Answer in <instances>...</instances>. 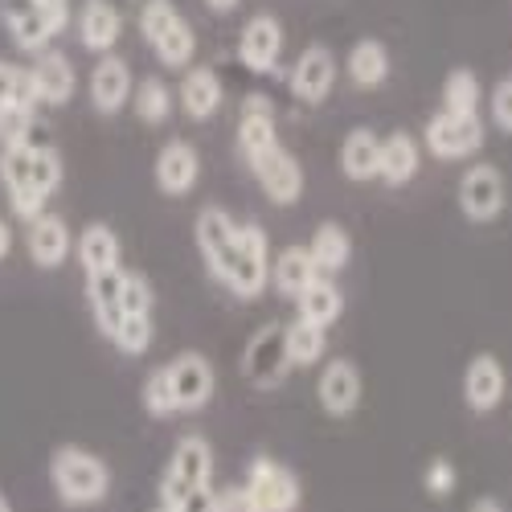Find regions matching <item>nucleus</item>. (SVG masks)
<instances>
[{
  "label": "nucleus",
  "instance_id": "nucleus-6",
  "mask_svg": "<svg viewBox=\"0 0 512 512\" xmlns=\"http://www.w3.org/2000/svg\"><path fill=\"white\" fill-rule=\"evenodd\" d=\"M426 148L439 160H463L484 148V123L480 115H459V111H439L426 123Z\"/></svg>",
  "mask_w": 512,
  "mask_h": 512
},
{
  "label": "nucleus",
  "instance_id": "nucleus-44",
  "mask_svg": "<svg viewBox=\"0 0 512 512\" xmlns=\"http://www.w3.org/2000/svg\"><path fill=\"white\" fill-rule=\"evenodd\" d=\"M13 250V230H9V222L0 218V259H5V254Z\"/></svg>",
  "mask_w": 512,
  "mask_h": 512
},
{
  "label": "nucleus",
  "instance_id": "nucleus-46",
  "mask_svg": "<svg viewBox=\"0 0 512 512\" xmlns=\"http://www.w3.org/2000/svg\"><path fill=\"white\" fill-rule=\"evenodd\" d=\"M472 512H504L496 500H480V504H472Z\"/></svg>",
  "mask_w": 512,
  "mask_h": 512
},
{
  "label": "nucleus",
  "instance_id": "nucleus-29",
  "mask_svg": "<svg viewBox=\"0 0 512 512\" xmlns=\"http://www.w3.org/2000/svg\"><path fill=\"white\" fill-rule=\"evenodd\" d=\"M78 263H82V271H87V275L119 267V238H115V230L111 226H87V230H82V238H78Z\"/></svg>",
  "mask_w": 512,
  "mask_h": 512
},
{
  "label": "nucleus",
  "instance_id": "nucleus-17",
  "mask_svg": "<svg viewBox=\"0 0 512 512\" xmlns=\"http://www.w3.org/2000/svg\"><path fill=\"white\" fill-rule=\"evenodd\" d=\"M279 136H275V115H271V103L263 95H250L242 103V119H238V148L246 160H259L267 148H275Z\"/></svg>",
  "mask_w": 512,
  "mask_h": 512
},
{
  "label": "nucleus",
  "instance_id": "nucleus-5",
  "mask_svg": "<svg viewBox=\"0 0 512 512\" xmlns=\"http://www.w3.org/2000/svg\"><path fill=\"white\" fill-rule=\"evenodd\" d=\"M287 369H291V361H287V345H283V324H263L242 349L246 381L259 390H271L287 377Z\"/></svg>",
  "mask_w": 512,
  "mask_h": 512
},
{
  "label": "nucleus",
  "instance_id": "nucleus-13",
  "mask_svg": "<svg viewBox=\"0 0 512 512\" xmlns=\"http://www.w3.org/2000/svg\"><path fill=\"white\" fill-rule=\"evenodd\" d=\"M332 82H336V58H332V50H328V46H308V50L300 54V62H295V70H291V91H295V99L308 103V107H316V103L328 99Z\"/></svg>",
  "mask_w": 512,
  "mask_h": 512
},
{
  "label": "nucleus",
  "instance_id": "nucleus-43",
  "mask_svg": "<svg viewBox=\"0 0 512 512\" xmlns=\"http://www.w3.org/2000/svg\"><path fill=\"white\" fill-rule=\"evenodd\" d=\"M13 82H17V66L0 62V115L13 111Z\"/></svg>",
  "mask_w": 512,
  "mask_h": 512
},
{
  "label": "nucleus",
  "instance_id": "nucleus-11",
  "mask_svg": "<svg viewBox=\"0 0 512 512\" xmlns=\"http://www.w3.org/2000/svg\"><path fill=\"white\" fill-rule=\"evenodd\" d=\"M508 390V373L492 353H476L463 369V402L476 414H492L504 402Z\"/></svg>",
  "mask_w": 512,
  "mask_h": 512
},
{
  "label": "nucleus",
  "instance_id": "nucleus-3",
  "mask_svg": "<svg viewBox=\"0 0 512 512\" xmlns=\"http://www.w3.org/2000/svg\"><path fill=\"white\" fill-rule=\"evenodd\" d=\"M209 476H213V451H209V443L201 435H185L173 447V459H168L164 476H160V504L164 508L181 504L193 488L209 484Z\"/></svg>",
  "mask_w": 512,
  "mask_h": 512
},
{
  "label": "nucleus",
  "instance_id": "nucleus-41",
  "mask_svg": "<svg viewBox=\"0 0 512 512\" xmlns=\"http://www.w3.org/2000/svg\"><path fill=\"white\" fill-rule=\"evenodd\" d=\"M492 119L500 132H512V78H500L492 91Z\"/></svg>",
  "mask_w": 512,
  "mask_h": 512
},
{
  "label": "nucleus",
  "instance_id": "nucleus-40",
  "mask_svg": "<svg viewBox=\"0 0 512 512\" xmlns=\"http://www.w3.org/2000/svg\"><path fill=\"white\" fill-rule=\"evenodd\" d=\"M213 512H259V508H254L246 484H234V488L213 492Z\"/></svg>",
  "mask_w": 512,
  "mask_h": 512
},
{
  "label": "nucleus",
  "instance_id": "nucleus-45",
  "mask_svg": "<svg viewBox=\"0 0 512 512\" xmlns=\"http://www.w3.org/2000/svg\"><path fill=\"white\" fill-rule=\"evenodd\" d=\"M205 5H209L213 13H234V9H238V0H205Z\"/></svg>",
  "mask_w": 512,
  "mask_h": 512
},
{
  "label": "nucleus",
  "instance_id": "nucleus-30",
  "mask_svg": "<svg viewBox=\"0 0 512 512\" xmlns=\"http://www.w3.org/2000/svg\"><path fill=\"white\" fill-rule=\"evenodd\" d=\"M386 74H390V54H386V46H381V41H373V37L357 41L353 54H349V78L357 82V87L373 91V87H381V82H386Z\"/></svg>",
  "mask_w": 512,
  "mask_h": 512
},
{
  "label": "nucleus",
  "instance_id": "nucleus-25",
  "mask_svg": "<svg viewBox=\"0 0 512 512\" xmlns=\"http://www.w3.org/2000/svg\"><path fill=\"white\" fill-rule=\"evenodd\" d=\"M316 275H320V267L312 263L308 246H287L275 259V267H271V283H275L279 295H287V300H295V295H300Z\"/></svg>",
  "mask_w": 512,
  "mask_h": 512
},
{
  "label": "nucleus",
  "instance_id": "nucleus-32",
  "mask_svg": "<svg viewBox=\"0 0 512 512\" xmlns=\"http://www.w3.org/2000/svg\"><path fill=\"white\" fill-rule=\"evenodd\" d=\"M480 107V82L472 70H451L443 82V111H459V115H472Z\"/></svg>",
  "mask_w": 512,
  "mask_h": 512
},
{
  "label": "nucleus",
  "instance_id": "nucleus-39",
  "mask_svg": "<svg viewBox=\"0 0 512 512\" xmlns=\"http://www.w3.org/2000/svg\"><path fill=\"white\" fill-rule=\"evenodd\" d=\"M422 484H426V492L447 496V492L455 488V467H451V459H431V463H426Z\"/></svg>",
  "mask_w": 512,
  "mask_h": 512
},
{
  "label": "nucleus",
  "instance_id": "nucleus-42",
  "mask_svg": "<svg viewBox=\"0 0 512 512\" xmlns=\"http://www.w3.org/2000/svg\"><path fill=\"white\" fill-rule=\"evenodd\" d=\"M168 512H213V488L209 484H201V488H193L181 504H173Z\"/></svg>",
  "mask_w": 512,
  "mask_h": 512
},
{
  "label": "nucleus",
  "instance_id": "nucleus-8",
  "mask_svg": "<svg viewBox=\"0 0 512 512\" xmlns=\"http://www.w3.org/2000/svg\"><path fill=\"white\" fill-rule=\"evenodd\" d=\"M234 238H238V226H234V218H230L226 209L205 205V209L197 213V246H201V259H205L209 275L218 279V283H222L226 271H230Z\"/></svg>",
  "mask_w": 512,
  "mask_h": 512
},
{
  "label": "nucleus",
  "instance_id": "nucleus-19",
  "mask_svg": "<svg viewBox=\"0 0 512 512\" xmlns=\"http://www.w3.org/2000/svg\"><path fill=\"white\" fill-rule=\"evenodd\" d=\"M91 99L103 115H115L127 99H132V70L123 58H103L91 74Z\"/></svg>",
  "mask_w": 512,
  "mask_h": 512
},
{
  "label": "nucleus",
  "instance_id": "nucleus-2",
  "mask_svg": "<svg viewBox=\"0 0 512 512\" xmlns=\"http://www.w3.org/2000/svg\"><path fill=\"white\" fill-rule=\"evenodd\" d=\"M238 300H254L263 295V287L271 283V242H267V230L263 226H238V238H234V259H230V271L222 279Z\"/></svg>",
  "mask_w": 512,
  "mask_h": 512
},
{
  "label": "nucleus",
  "instance_id": "nucleus-16",
  "mask_svg": "<svg viewBox=\"0 0 512 512\" xmlns=\"http://www.w3.org/2000/svg\"><path fill=\"white\" fill-rule=\"evenodd\" d=\"M29 259L37 263V267H46V271H54V267H62L66 263V254H70V230H66V222L62 218H54V213H37V218L29 222Z\"/></svg>",
  "mask_w": 512,
  "mask_h": 512
},
{
  "label": "nucleus",
  "instance_id": "nucleus-49",
  "mask_svg": "<svg viewBox=\"0 0 512 512\" xmlns=\"http://www.w3.org/2000/svg\"><path fill=\"white\" fill-rule=\"evenodd\" d=\"M156 512H168V508H164V504H160V508H156Z\"/></svg>",
  "mask_w": 512,
  "mask_h": 512
},
{
  "label": "nucleus",
  "instance_id": "nucleus-1",
  "mask_svg": "<svg viewBox=\"0 0 512 512\" xmlns=\"http://www.w3.org/2000/svg\"><path fill=\"white\" fill-rule=\"evenodd\" d=\"M50 480L58 488V496L74 508L82 504H99L111 492V472L107 463L82 447H58L50 459Z\"/></svg>",
  "mask_w": 512,
  "mask_h": 512
},
{
  "label": "nucleus",
  "instance_id": "nucleus-7",
  "mask_svg": "<svg viewBox=\"0 0 512 512\" xmlns=\"http://www.w3.org/2000/svg\"><path fill=\"white\" fill-rule=\"evenodd\" d=\"M459 209L467 222H492L504 209V177L496 164H472L459 177Z\"/></svg>",
  "mask_w": 512,
  "mask_h": 512
},
{
  "label": "nucleus",
  "instance_id": "nucleus-22",
  "mask_svg": "<svg viewBox=\"0 0 512 512\" xmlns=\"http://www.w3.org/2000/svg\"><path fill=\"white\" fill-rule=\"evenodd\" d=\"M29 74H33V87H37V103H54V107L70 103V95H74V66L62 54H41Z\"/></svg>",
  "mask_w": 512,
  "mask_h": 512
},
{
  "label": "nucleus",
  "instance_id": "nucleus-48",
  "mask_svg": "<svg viewBox=\"0 0 512 512\" xmlns=\"http://www.w3.org/2000/svg\"><path fill=\"white\" fill-rule=\"evenodd\" d=\"M0 512H13V504L5 500V492H0Z\"/></svg>",
  "mask_w": 512,
  "mask_h": 512
},
{
  "label": "nucleus",
  "instance_id": "nucleus-21",
  "mask_svg": "<svg viewBox=\"0 0 512 512\" xmlns=\"http://www.w3.org/2000/svg\"><path fill=\"white\" fill-rule=\"evenodd\" d=\"M414 173H418V144H414V136L394 132V136L381 140V152H377V177L398 189V185L414 181Z\"/></svg>",
  "mask_w": 512,
  "mask_h": 512
},
{
  "label": "nucleus",
  "instance_id": "nucleus-33",
  "mask_svg": "<svg viewBox=\"0 0 512 512\" xmlns=\"http://www.w3.org/2000/svg\"><path fill=\"white\" fill-rule=\"evenodd\" d=\"M136 115L144 123H164L173 115V91H168L160 78H144L136 87Z\"/></svg>",
  "mask_w": 512,
  "mask_h": 512
},
{
  "label": "nucleus",
  "instance_id": "nucleus-37",
  "mask_svg": "<svg viewBox=\"0 0 512 512\" xmlns=\"http://www.w3.org/2000/svg\"><path fill=\"white\" fill-rule=\"evenodd\" d=\"M119 308H123V316H152V287H148V279H144V275L123 271Z\"/></svg>",
  "mask_w": 512,
  "mask_h": 512
},
{
  "label": "nucleus",
  "instance_id": "nucleus-26",
  "mask_svg": "<svg viewBox=\"0 0 512 512\" xmlns=\"http://www.w3.org/2000/svg\"><path fill=\"white\" fill-rule=\"evenodd\" d=\"M181 107L193 119H209L213 111L222 107V82L209 66H197V70H189L181 78Z\"/></svg>",
  "mask_w": 512,
  "mask_h": 512
},
{
  "label": "nucleus",
  "instance_id": "nucleus-18",
  "mask_svg": "<svg viewBox=\"0 0 512 512\" xmlns=\"http://www.w3.org/2000/svg\"><path fill=\"white\" fill-rule=\"evenodd\" d=\"M119 287H123V271L111 267V271H95L87 275V300H91V312H95V324L99 332L111 340L119 320H123V308H119Z\"/></svg>",
  "mask_w": 512,
  "mask_h": 512
},
{
  "label": "nucleus",
  "instance_id": "nucleus-27",
  "mask_svg": "<svg viewBox=\"0 0 512 512\" xmlns=\"http://www.w3.org/2000/svg\"><path fill=\"white\" fill-rule=\"evenodd\" d=\"M283 345H287V361L291 365H316L324 357V349H328V328L295 316L291 324H283Z\"/></svg>",
  "mask_w": 512,
  "mask_h": 512
},
{
  "label": "nucleus",
  "instance_id": "nucleus-28",
  "mask_svg": "<svg viewBox=\"0 0 512 512\" xmlns=\"http://www.w3.org/2000/svg\"><path fill=\"white\" fill-rule=\"evenodd\" d=\"M308 254H312V263L320 267V275H332L340 267H349V254H353V242L345 234V226H336V222H324L312 242H308Z\"/></svg>",
  "mask_w": 512,
  "mask_h": 512
},
{
  "label": "nucleus",
  "instance_id": "nucleus-34",
  "mask_svg": "<svg viewBox=\"0 0 512 512\" xmlns=\"http://www.w3.org/2000/svg\"><path fill=\"white\" fill-rule=\"evenodd\" d=\"M29 181L41 197H50L62 185V156L50 144H33V164H29Z\"/></svg>",
  "mask_w": 512,
  "mask_h": 512
},
{
  "label": "nucleus",
  "instance_id": "nucleus-14",
  "mask_svg": "<svg viewBox=\"0 0 512 512\" xmlns=\"http://www.w3.org/2000/svg\"><path fill=\"white\" fill-rule=\"evenodd\" d=\"M279 50H283V29H279V21L267 17V13L250 17L246 29H242V37H238V58H242L254 74H267V70H275Z\"/></svg>",
  "mask_w": 512,
  "mask_h": 512
},
{
  "label": "nucleus",
  "instance_id": "nucleus-38",
  "mask_svg": "<svg viewBox=\"0 0 512 512\" xmlns=\"http://www.w3.org/2000/svg\"><path fill=\"white\" fill-rule=\"evenodd\" d=\"M177 17H181V13L168 5V0H144V9H140V29H144V37H148V46H152V41H156L168 25H173Z\"/></svg>",
  "mask_w": 512,
  "mask_h": 512
},
{
  "label": "nucleus",
  "instance_id": "nucleus-4",
  "mask_svg": "<svg viewBox=\"0 0 512 512\" xmlns=\"http://www.w3.org/2000/svg\"><path fill=\"white\" fill-rule=\"evenodd\" d=\"M246 492H250V500L259 512H295L300 508V496H304V488H300V480H295L291 467H283L267 455H259L250 463Z\"/></svg>",
  "mask_w": 512,
  "mask_h": 512
},
{
  "label": "nucleus",
  "instance_id": "nucleus-31",
  "mask_svg": "<svg viewBox=\"0 0 512 512\" xmlns=\"http://www.w3.org/2000/svg\"><path fill=\"white\" fill-rule=\"evenodd\" d=\"M152 50H156V58L164 62V66H189L193 62V50H197V37H193V29L185 25V17H177L173 25H168L156 41H152Z\"/></svg>",
  "mask_w": 512,
  "mask_h": 512
},
{
  "label": "nucleus",
  "instance_id": "nucleus-9",
  "mask_svg": "<svg viewBox=\"0 0 512 512\" xmlns=\"http://www.w3.org/2000/svg\"><path fill=\"white\" fill-rule=\"evenodd\" d=\"M250 168H254V177H259V185H263V193L275 201V205H295L300 201V193H304V168H300V160H295L287 148H267L259 160H250Z\"/></svg>",
  "mask_w": 512,
  "mask_h": 512
},
{
  "label": "nucleus",
  "instance_id": "nucleus-35",
  "mask_svg": "<svg viewBox=\"0 0 512 512\" xmlns=\"http://www.w3.org/2000/svg\"><path fill=\"white\" fill-rule=\"evenodd\" d=\"M111 340H115V349L127 353V357L148 353V345H152V316H123Z\"/></svg>",
  "mask_w": 512,
  "mask_h": 512
},
{
  "label": "nucleus",
  "instance_id": "nucleus-12",
  "mask_svg": "<svg viewBox=\"0 0 512 512\" xmlns=\"http://www.w3.org/2000/svg\"><path fill=\"white\" fill-rule=\"evenodd\" d=\"M316 398L324 406V414L332 418H349L361 406V369L353 361H328L320 373Z\"/></svg>",
  "mask_w": 512,
  "mask_h": 512
},
{
  "label": "nucleus",
  "instance_id": "nucleus-47",
  "mask_svg": "<svg viewBox=\"0 0 512 512\" xmlns=\"http://www.w3.org/2000/svg\"><path fill=\"white\" fill-rule=\"evenodd\" d=\"M41 5H46L50 13H58V17H66V0H41Z\"/></svg>",
  "mask_w": 512,
  "mask_h": 512
},
{
  "label": "nucleus",
  "instance_id": "nucleus-20",
  "mask_svg": "<svg viewBox=\"0 0 512 512\" xmlns=\"http://www.w3.org/2000/svg\"><path fill=\"white\" fill-rule=\"evenodd\" d=\"M295 308H300V320L328 328L340 320V312H345V295H340V287L328 275H316L300 295H295Z\"/></svg>",
  "mask_w": 512,
  "mask_h": 512
},
{
  "label": "nucleus",
  "instance_id": "nucleus-15",
  "mask_svg": "<svg viewBox=\"0 0 512 512\" xmlns=\"http://www.w3.org/2000/svg\"><path fill=\"white\" fill-rule=\"evenodd\" d=\"M201 177V156L193 144L185 140H173V144H164L160 156H156V185L160 193L168 197H185Z\"/></svg>",
  "mask_w": 512,
  "mask_h": 512
},
{
  "label": "nucleus",
  "instance_id": "nucleus-23",
  "mask_svg": "<svg viewBox=\"0 0 512 512\" xmlns=\"http://www.w3.org/2000/svg\"><path fill=\"white\" fill-rule=\"evenodd\" d=\"M119 9L107 5V0H91L87 9H82V21H78V37H82V46L95 50V54H107L115 41H119Z\"/></svg>",
  "mask_w": 512,
  "mask_h": 512
},
{
  "label": "nucleus",
  "instance_id": "nucleus-10",
  "mask_svg": "<svg viewBox=\"0 0 512 512\" xmlns=\"http://www.w3.org/2000/svg\"><path fill=\"white\" fill-rule=\"evenodd\" d=\"M168 369V381H173V398H177V410H201L209 398H213V365L209 357L201 353H181L164 365Z\"/></svg>",
  "mask_w": 512,
  "mask_h": 512
},
{
  "label": "nucleus",
  "instance_id": "nucleus-36",
  "mask_svg": "<svg viewBox=\"0 0 512 512\" xmlns=\"http://www.w3.org/2000/svg\"><path fill=\"white\" fill-rule=\"evenodd\" d=\"M144 410L152 418H168V414H177V398H173V381H168V369H152L148 381H144Z\"/></svg>",
  "mask_w": 512,
  "mask_h": 512
},
{
  "label": "nucleus",
  "instance_id": "nucleus-24",
  "mask_svg": "<svg viewBox=\"0 0 512 512\" xmlns=\"http://www.w3.org/2000/svg\"><path fill=\"white\" fill-rule=\"evenodd\" d=\"M377 152H381V140L369 132V127H353L340 144V173L349 181H373L377 177Z\"/></svg>",
  "mask_w": 512,
  "mask_h": 512
}]
</instances>
